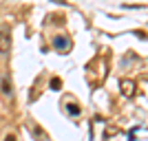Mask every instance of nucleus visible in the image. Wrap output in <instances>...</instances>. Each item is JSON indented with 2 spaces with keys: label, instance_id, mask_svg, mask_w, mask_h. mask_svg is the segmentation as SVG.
I'll return each instance as SVG.
<instances>
[{
  "label": "nucleus",
  "instance_id": "8",
  "mask_svg": "<svg viewBox=\"0 0 148 141\" xmlns=\"http://www.w3.org/2000/svg\"><path fill=\"white\" fill-rule=\"evenodd\" d=\"M5 141H18V137H16V135H7Z\"/></svg>",
  "mask_w": 148,
  "mask_h": 141
},
{
  "label": "nucleus",
  "instance_id": "3",
  "mask_svg": "<svg viewBox=\"0 0 148 141\" xmlns=\"http://www.w3.org/2000/svg\"><path fill=\"white\" fill-rule=\"evenodd\" d=\"M135 88H137V84L133 80H119V91H122L124 97H133V95H135Z\"/></svg>",
  "mask_w": 148,
  "mask_h": 141
},
{
  "label": "nucleus",
  "instance_id": "2",
  "mask_svg": "<svg viewBox=\"0 0 148 141\" xmlns=\"http://www.w3.org/2000/svg\"><path fill=\"white\" fill-rule=\"evenodd\" d=\"M53 46H56L60 53H69L71 51V40L66 35H56L53 37Z\"/></svg>",
  "mask_w": 148,
  "mask_h": 141
},
{
  "label": "nucleus",
  "instance_id": "5",
  "mask_svg": "<svg viewBox=\"0 0 148 141\" xmlns=\"http://www.w3.org/2000/svg\"><path fill=\"white\" fill-rule=\"evenodd\" d=\"M31 135H36V137H38L40 141H44V132H42L40 128H38L36 123H31Z\"/></svg>",
  "mask_w": 148,
  "mask_h": 141
},
{
  "label": "nucleus",
  "instance_id": "4",
  "mask_svg": "<svg viewBox=\"0 0 148 141\" xmlns=\"http://www.w3.org/2000/svg\"><path fill=\"white\" fill-rule=\"evenodd\" d=\"M0 91H2V95H11V80H9V75H2V80H0Z\"/></svg>",
  "mask_w": 148,
  "mask_h": 141
},
{
  "label": "nucleus",
  "instance_id": "1",
  "mask_svg": "<svg viewBox=\"0 0 148 141\" xmlns=\"http://www.w3.org/2000/svg\"><path fill=\"white\" fill-rule=\"evenodd\" d=\"M0 53L2 55L11 53V33H9V29H0Z\"/></svg>",
  "mask_w": 148,
  "mask_h": 141
},
{
  "label": "nucleus",
  "instance_id": "6",
  "mask_svg": "<svg viewBox=\"0 0 148 141\" xmlns=\"http://www.w3.org/2000/svg\"><path fill=\"white\" fill-rule=\"evenodd\" d=\"M66 110L71 112V115H80V106L75 104V101H71V104L66 101Z\"/></svg>",
  "mask_w": 148,
  "mask_h": 141
},
{
  "label": "nucleus",
  "instance_id": "7",
  "mask_svg": "<svg viewBox=\"0 0 148 141\" xmlns=\"http://www.w3.org/2000/svg\"><path fill=\"white\" fill-rule=\"evenodd\" d=\"M62 88V80L60 77H53V80H51V91H60Z\"/></svg>",
  "mask_w": 148,
  "mask_h": 141
}]
</instances>
